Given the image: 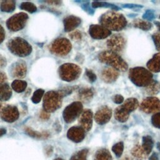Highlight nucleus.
<instances>
[{"label":"nucleus","mask_w":160,"mask_h":160,"mask_svg":"<svg viewBox=\"0 0 160 160\" xmlns=\"http://www.w3.org/2000/svg\"><path fill=\"white\" fill-rule=\"evenodd\" d=\"M62 96L59 91H50L47 92L44 97V111L50 112L58 109L61 105Z\"/></svg>","instance_id":"6"},{"label":"nucleus","mask_w":160,"mask_h":160,"mask_svg":"<svg viewBox=\"0 0 160 160\" xmlns=\"http://www.w3.org/2000/svg\"><path fill=\"white\" fill-rule=\"evenodd\" d=\"M27 72L26 64L23 61H18L14 63L11 68V74L14 77L24 78Z\"/></svg>","instance_id":"20"},{"label":"nucleus","mask_w":160,"mask_h":160,"mask_svg":"<svg viewBox=\"0 0 160 160\" xmlns=\"http://www.w3.org/2000/svg\"><path fill=\"white\" fill-rule=\"evenodd\" d=\"M92 8H100V7H103V8H112V9H118L119 8L113 5V4H109V3H108V2H99V1H94L92 2Z\"/></svg>","instance_id":"34"},{"label":"nucleus","mask_w":160,"mask_h":160,"mask_svg":"<svg viewBox=\"0 0 160 160\" xmlns=\"http://www.w3.org/2000/svg\"><path fill=\"white\" fill-rule=\"evenodd\" d=\"M124 149V145L122 142H119L116 144H115L112 147V150L114 152V154L118 157H120L122 155V153L123 152Z\"/></svg>","instance_id":"36"},{"label":"nucleus","mask_w":160,"mask_h":160,"mask_svg":"<svg viewBox=\"0 0 160 160\" xmlns=\"http://www.w3.org/2000/svg\"><path fill=\"white\" fill-rule=\"evenodd\" d=\"M126 39L121 34H113L106 43L107 46L110 51L114 52H119L124 49L126 46Z\"/></svg>","instance_id":"12"},{"label":"nucleus","mask_w":160,"mask_h":160,"mask_svg":"<svg viewBox=\"0 0 160 160\" xmlns=\"http://www.w3.org/2000/svg\"><path fill=\"white\" fill-rule=\"evenodd\" d=\"M86 75L88 77L89 81L91 82H93L96 80V74L94 73L93 71L90 69H86Z\"/></svg>","instance_id":"39"},{"label":"nucleus","mask_w":160,"mask_h":160,"mask_svg":"<svg viewBox=\"0 0 160 160\" xmlns=\"http://www.w3.org/2000/svg\"><path fill=\"white\" fill-rule=\"evenodd\" d=\"M101 26L107 28L109 31L112 30L119 31L124 29L127 21L124 16L114 11H109L103 14L99 19Z\"/></svg>","instance_id":"1"},{"label":"nucleus","mask_w":160,"mask_h":160,"mask_svg":"<svg viewBox=\"0 0 160 160\" xmlns=\"http://www.w3.org/2000/svg\"><path fill=\"white\" fill-rule=\"evenodd\" d=\"M152 38L155 46L158 51H160V32H156L152 35Z\"/></svg>","instance_id":"38"},{"label":"nucleus","mask_w":160,"mask_h":160,"mask_svg":"<svg viewBox=\"0 0 160 160\" xmlns=\"http://www.w3.org/2000/svg\"><path fill=\"white\" fill-rule=\"evenodd\" d=\"M51 49L52 52L56 55L65 56L70 52L71 44L66 38H58L53 41L51 46Z\"/></svg>","instance_id":"10"},{"label":"nucleus","mask_w":160,"mask_h":160,"mask_svg":"<svg viewBox=\"0 0 160 160\" xmlns=\"http://www.w3.org/2000/svg\"><path fill=\"white\" fill-rule=\"evenodd\" d=\"M154 24L156 25V26L158 28V29L160 31V22H159V21H154Z\"/></svg>","instance_id":"48"},{"label":"nucleus","mask_w":160,"mask_h":160,"mask_svg":"<svg viewBox=\"0 0 160 160\" xmlns=\"http://www.w3.org/2000/svg\"><path fill=\"white\" fill-rule=\"evenodd\" d=\"M82 105L81 102H73L64 109L62 116L63 118L67 123H70L74 121L78 116L82 112Z\"/></svg>","instance_id":"8"},{"label":"nucleus","mask_w":160,"mask_h":160,"mask_svg":"<svg viewBox=\"0 0 160 160\" xmlns=\"http://www.w3.org/2000/svg\"><path fill=\"white\" fill-rule=\"evenodd\" d=\"M12 94L11 89L8 84H0V101L8 100Z\"/></svg>","instance_id":"23"},{"label":"nucleus","mask_w":160,"mask_h":160,"mask_svg":"<svg viewBox=\"0 0 160 160\" xmlns=\"http://www.w3.org/2000/svg\"><path fill=\"white\" fill-rule=\"evenodd\" d=\"M151 122L154 127L160 129V111L154 114L152 116Z\"/></svg>","instance_id":"37"},{"label":"nucleus","mask_w":160,"mask_h":160,"mask_svg":"<svg viewBox=\"0 0 160 160\" xmlns=\"http://www.w3.org/2000/svg\"><path fill=\"white\" fill-rule=\"evenodd\" d=\"M111 115L112 111L111 108L107 106H104L96 111L94 115V119L98 124L103 125L109 121Z\"/></svg>","instance_id":"15"},{"label":"nucleus","mask_w":160,"mask_h":160,"mask_svg":"<svg viewBox=\"0 0 160 160\" xmlns=\"http://www.w3.org/2000/svg\"><path fill=\"white\" fill-rule=\"evenodd\" d=\"M92 112L90 109H85L79 118L80 126L84 131H89L92 124Z\"/></svg>","instance_id":"16"},{"label":"nucleus","mask_w":160,"mask_h":160,"mask_svg":"<svg viewBox=\"0 0 160 160\" xmlns=\"http://www.w3.org/2000/svg\"><path fill=\"white\" fill-rule=\"evenodd\" d=\"M159 18H160V15H159Z\"/></svg>","instance_id":"53"},{"label":"nucleus","mask_w":160,"mask_h":160,"mask_svg":"<svg viewBox=\"0 0 160 160\" xmlns=\"http://www.w3.org/2000/svg\"><path fill=\"white\" fill-rule=\"evenodd\" d=\"M143 18L146 20H152L154 18V14L153 12L151 10H148L146 11L144 14L143 15Z\"/></svg>","instance_id":"41"},{"label":"nucleus","mask_w":160,"mask_h":160,"mask_svg":"<svg viewBox=\"0 0 160 160\" xmlns=\"http://www.w3.org/2000/svg\"><path fill=\"white\" fill-rule=\"evenodd\" d=\"M44 91L43 89H37L34 92V94L32 96V98H31L32 101L35 104L39 102L41 100L42 97L44 95Z\"/></svg>","instance_id":"35"},{"label":"nucleus","mask_w":160,"mask_h":160,"mask_svg":"<svg viewBox=\"0 0 160 160\" xmlns=\"http://www.w3.org/2000/svg\"><path fill=\"white\" fill-rule=\"evenodd\" d=\"M123 160H132V159H131L129 158H124Z\"/></svg>","instance_id":"50"},{"label":"nucleus","mask_w":160,"mask_h":160,"mask_svg":"<svg viewBox=\"0 0 160 160\" xmlns=\"http://www.w3.org/2000/svg\"><path fill=\"white\" fill-rule=\"evenodd\" d=\"M153 141L151 136H145L142 138V148L147 154H149L152 149Z\"/></svg>","instance_id":"26"},{"label":"nucleus","mask_w":160,"mask_h":160,"mask_svg":"<svg viewBox=\"0 0 160 160\" xmlns=\"http://www.w3.org/2000/svg\"><path fill=\"white\" fill-rule=\"evenodd\" d=\"M16 8V2L14 1H4L1 4V10L2 12H12Z\"/></svg>","instance_id":"29"},{"label":"nucleus","mask_w":160,"mask_h":160,"mask_svg":"<svg viewBox=\"0 0 160 160\" xmlns=\"http://www.w3.org/2000/svg\"><path fill=\"white\" fill-rule=\"evenodd\" d=\"M1 118L8 122L16 121L19 118V111L16 107L14 106H7L1 111Z\"/></svg>","instance_id":"14"},{"label":"nucleus","mask_w":160,"mask_h":160,"mask_svg":"<svg viewBox=\"0 0 160 160\" xmlns=\"http://www.w3.org/2000/svg\"><path fill=\"white\" fill-rule=\"evenodd\" d=\"M145 91L149 95L158 94L160 91V83L152 79L149 84L146 87Z\"/></svg>","instance_id":"24"},{"label":"nucleus","mask_w":160,"mask_h":160,"mask_svg":"<svg viewBox=\"0 0 160 160\" xmlns=\"http://www.w3.org/2000/svg\"><path fill=\"white\" fill-rule=\"evenodd\" d=\"M149 160H159V157L156 152H153L152 154L149 157Z\"/></svg>","instance_id":"45"},{"label":"nucleus","mask_w":160,"mask_h":160,"mask_svg":"<svg viewBox=\"0 0 160 160\" xmlns=\"http://www.w3.org/2000/svg\"><path fill=\"white\" fill-rule=\"evenodd\" d=\"M69 36H70L71 39L74 40V41H79L82 38V34L79 31L76 30V31H73L72 32H71L69 34Z\"/></svg>","instance_id":"40"},{"label":"nucleus","mask_w":160,"mask_h":160,"mask_svg":"<svg viewBox=\"0 0 160 160\" xmlns=\"http://www.w3.org/2000/svg\"><path fill=\"white\" fill-rule=\"evenodd\" d=\"M84 136L85 131L81 126L72 127L67 132V137L75 142H79L82 141Z\"/></svg>","instance_id":"17"},{"label":"nucleus","mask_w":160,"mask_h":160,"mask_svg":"<svg viewBox=\"0 0 160 160\" xmlns=\"http://www.w3.org/2000/svg\"><path fill=\"white\" fill-rule=\"evenodd\" d=\"M140 108L146 113H154L160 111V100L156 97H148L140 104Z\"/></svg>","instance_id":"11"},{"label":"nucleus","mask_w":160,"mask_h":160,"mask_svg":"<svg viewBox=\"0 0 160 160\" xmlns=\"http://www.w3.org/2000/svg\"><path fill=\"white\" fill-rule=\"evenodd\" d=\"M81 19L75 16H68L64 19V30L66 32L71 31L81 24Z\"/></svg>","instance_id":"19"},{"label":"nucleus","mask_w":160,"mask_h":160,"mask_svg":"<svg viewBox=\"0 0 160 160\" xmlns=\"http://www.w3.org/2000/svg\"><path fill=\"white\" fill-rule=\"evenodd\" d=\"M5 38V31L2 26L0 24V44L4 41Z\"/></svg>","instance_id":"43"},{"label":"nucleus","mask_w":160,"mask_h":160,"mask_svg":"<svg viewBox=\"0 0 160 160\" xmlns=\"http://www.w3.org/2000/svg\"><path fill=\"white\" fill-rule=\"evenodd\" d=\"M129 78L131 82L139 87H146L152 81V74L142 67L132 68L129 72Z\"/></svg>","instance_id":"3"},{"label":"nucleus","mask_w":160,"mask_h":160,"mask_svg":"<svg viewBox=\"0 0 160 160\" xmlns=\"http://www.w3.org/2000/svg\"><path fill=\"white\" fill-rule=\"evenodd\" d=\"M157 148L159 149V150L160 151V143H158V145H157Z\"/></svg>","instance_id":"49"},{"label":"nucleus","mask_w":160,"mask_h":160,"mask_svg":"<svg viewBox=\"0 0 160 160\" xmlns=\"http://www.w3.org/2000/svg\"><path fill=\"white\" fill-rule=\"evenodd\" d=\"M139 105V102L136 98H131L127 99L124 103L116 108L114 111V117L119 122H126L129 116V113L135 110Z\"/></svg>","instance_id":"4"},{"label":"nucleus","mask_w":160,"mask_h":160,"mask_svg":"<svg viewBox=\"0 0 160 160\" xmlns=\"http://www.w3.org/2000/svg\"><path fill=\"white\" fill-rule=\"evenodd\" d=\"M149 70L154 72H160V53L155 54L153 57L147 62Z\"/></svg>","instance_id":"21"},{"label":"nucleus","mask_w":160,"mask_h":160,"mask_svg":"<svg viewBox=\"0 0 160 160\" xmlns=\"http://www.w3.org/2000/svg\"><path fill=\"white\" fill-rule=\"evenodd\" d=\"M131 153L138 159H144L146 157V155H148L144 151L142 146H140L139 145L135 146L133 149H132Z\"/></svg>","instance_id":"30"},{"label":"nucleus","mask_w":160,"mask_h":160,"mask_svg":"<svg viewBox=\"0 0 160 160\" xmlns=\"http://www.w3.org/2000/svg\"><path fill=\"white\" fill-rule=\"evenodd\" d=\"M132 25L134 27L141 29L144 31H148L152 27L151 23H150L149 21L139 19L134 20L132 22Z\"/></svg>","instance_id":"25"},{"label":"nucleus","mask_w":160,"mask_h":160,"mask_svg":"<svg viewBox=\"0 0 160 160\" xmlns=\"http://www.w3.org/2000/svg\"><path fill=\"white\" fill-rule=\"evenodd\" d=\"M28 19V16L25 12L17 13L8 19L6 22L7 27L12 31H19L25 26Z\"/></svg>","instance_id":"9"},{"label":"nucleus","mask_w":160,"mask_h":160,"mask_svg":"<svg viewBox=\"0 0 160 160\" xmlns=\"http://www.w3.org/2000/svg\"><path fill=\"white\" fill-rule=\"evenodd\" d=\"M54 160H64L63 159H61V158H56V159H54Z\"/></svg>","instance_id":"51"},{"label":"nucleus","mask_w":160,"mask_h":160,"mask_svg":"<svg viewBox=\"0 0 160 160\" xmlns=\"http://www.w3.org/2000/svg\"><path fill=\"white\" fill-rule=\"evenodd\" d=\"M81 72V68L78 65L72 63L62 64L59 68L60 78L66 81H74L79 77Z\"/></svg>","instance_id":"7"},{"label":"nucleus","mask_w":160,"mask_h":160,"mask_svg":"<svg viewBox=\"0 0 160 160\" xmlns=\"http://www.w3.org/2000/svg\"><path fill=\"white\" fill-rule=\"evenodd\" d=\"M24 131L28 136H29L32 138H41L42 137L46 138L49 136V134L48 133H46V132L41 133V132H39L38 131H36L30 128H26L24 129Z\"/></svg>","instance_id":"31"},{"label":"nucleus","mask_w":160,"mask_h":160,"mask_svg":"<svg viewBox=\"0 0 160 160\" xmlns=\"http://www.w3.org/2000/svg\"><path fill=\"white\" fill-rule=\"evenodd\" d=\"M26 86H27V82L24 81H22L19 79L14 80L11 84L12 88L17 92H23L26 89Z\"/></svg>","instance_id":"28"},{"label":"nucleus","mask_w":160,"mask_h":160,"mask_svg":"<svg viewBox=\"0 0 160 160\" xmlns=\"http://www.w3.org/2000/svg\"><path fill=\"white\" fill-rule=\"evenodd\" d=\"M40 116L43 119H48L49 118V112H48L45 111H43L41 112Z\"/></svg>","instance_id":"44"},{"label":"nucleus","mask_w":160,"mask_h":160,"mask_svg":"<svg viewBox=\"0 0 160 160\" xmlns=\"http://www.w3.org/2000/svg\"><path fill=\"white\" fill-rule=\"evenodd\" d=\"M94 95L93 89L89 88H82L79 90L78 96L80 100L83 102H88L90 101Z\"/></svg>","instance_id":"22"},{"label":"nucleus","mask_w":160,"mask_h":160,"mask_svg":"<svg viewBox=\"0 0 160 160\" xmlns=\"http://www.w3.org/2000/svg\"><path fill=\"white\" fill-rule=\"evenodd\" d=\"M1 109H2V104H1V103L0 102V111H1Z\"/></svg>","instance_id":"52"},{"label":"nucleus","mask_w":160,"mask_h":160,"mask_svg":"<svg viewBox=\"0 0 160 160\" xmlns=\"http://www.w3.org/2000/svg\"><path fill=\"white\" fill-rule=\"evenodd\" d=\"M20 8L31 13L34 12L37 10L36 6L33 3L30 2H22L20 5Z\"/></svg>","instance_id":"33"},{"label":"nucleus","mask_w":160,"mask_h":160,"mask_svg":"<svg viewBox=\"0 0 160 160\" xmlns=\"http://www.w3.org/2000/svg\"><path fill=\"white\" fill-rule=\"evenodd\" d=\"M88 150L86 149H82L74 154L70 160H86Z\"/></svg>","instance_id":"32"},{"label":"nucleus","mask_w":160,"mask_h":160,"mask_svg":"<svg viewBox=\"0 0 160 160\" xmlns=\"http://www.w3.org/2000/svg\"><path fill=\"white\" fill-rule=\"evenodd\" d=\"M8 47L12 53L20 57L27 56L32 51L31 46L26 40L18 37L11 39L8 43Z\"/></svg>","instance_id":"5"},{"label":"nucleus","mask_w":160,"mask_h":160,"mask_svg":"<svg viewBox=\"0 0 160 160\" xmlns=\"http://www.w3.org/2000/svg\"><path fill=\"white\" fill-rule=\"evenodd\" d=\"M6 79L5 74L2 72H0V84H3L4 80Z\"/></svg>","instance_id":"46"},{"label":"nucleus","mask_w":160,"mask_h":160,"mask_svg":"<svg viewBox=\"0 0 160 160\" xmlns=\"http://www.w3.org/2000/svg\"><path fill=\"white\" fill-rule=\"evenodd\" d=\"M89 32L91 36L96 39H102L111 35V32L107 28L101 25L92 24L89 29Z\"/></svg>","instance_id":"13"},{"label":"nucleus","mask_w":160,"mask_h":160,"mask_svg":"<svg viewBox=\"0 0 160 160\" xmlns=\"http://www.w3.org/2000/svg\"><path fill=\"white\" fill-rule=\"evenodd\" d=\"M94 160H112V157L108 150L102 149L96 152Z\"/></svg>","instance_id":"27"},{"label":"nucleus","mask_w":160,"mask_h":160,"mask_svg":"<svg viewBox=\"0 0 160 160\" xmlns=\"http://www.w3.org/2000/svg\"><path fill=\"white\" fill-rule=\"evenodd\" d=\"M113 101L116 104H121L124 101V98L120 94H116L113 97Z\"/></svg>","instance_id":"42"},{"label":"nucleus","mask_w":160,"mask_h":160,"mask_svg":"<svg viewBox=\"0 0 160 160\" xmlns=\"http://www.w3.org/2000/svg\"><path fill=\"white\" fill-rule=\"evenodd\" d=\"M6 133V130L4 128H0V137Z\"/></svg>","instance_id":"47"},{"label":"nucleus","mask_w":160,"mask_h":160,"mask_svg":"<svg viewBox=\"0 0 160 160\" xmlns=\"http://www.w3.org/2000/svg\"><path fill=\"white\" fill-rule=\"evenodd\" d=\"M119 72L112 68H104L101 74V79L107 83L115 81L119 77Z\"/></svg>","instance_id":"18"},{"label":"nucleus","mask_w":160,"mask_h":160,"mask_svg":"<svg viewBox=\"0 0 160 160\" xmlns=\"http://www.w3.org/2000/svg\"><path fill=\"white\" fill-rule=\"evenodd\" d=\"M98 58L101 62L111 66L116 70L126 71L128 69L126 62L116 52L110 50L104 51L99 54Z\"/></svg>","instance_id":"2"}]
</instances>
